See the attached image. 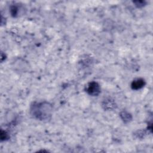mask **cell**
Returning <instances> with one entry per match:
<instances>
[{
    "label": "cell",
    "instance_id": "6da1fadb",
    "mask_svg": "<svg viewBox=\"0 0 153 153\" xmlns=\"http://www.w3.org/2000/svg\"><path fill=\"white\" fill-rule=\"evenodd\" d=\"M31 111L33 116L40 120H45L48 118L51 111V107L48 104L44 103H37L32 106Z\"/></svg>",
    "mask_w": 153,
    "mask_h": 153
},
{
    "label": "cell",
    "instance_id": "7a4b0ae2",
    "mask_svg": "<svg viewBox=\"0 0 153 153\" xmlns=\"http://www.w3.org/2000/svg\"><path fill=\"white\" fill-rule=\"evenodd\" d=\"M87 90L88 93L92 96H97L100 91L99 85L95 82H90Z\"/></svg>",
    "mask_w": 153,
    "mask_h": 153
},
{
    "label": "cell",
    "instance_id": "3957f363",
    "mask_svg": "<svg viewBox=\"0 0 153 153\" xmlns=\"http://www.w3.org/2000/svg\"><path fill=\"white\" fill-rule=\"evenodd\" d=\"M145 85V81L142 79H137L134 80L131 83V88L134 90L140 89Z\"/></svg>",
    "mask_w": 153,
    "mask_h": 153
}]
</instances>
